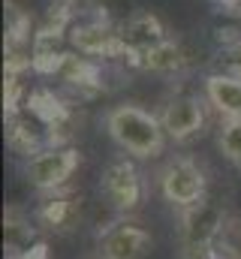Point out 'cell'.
<instances>
[{"instance_id":"obj_1","label":"cell","mask_w":241,"mask_h":259,"mask_svg":"<svg viewBox=\"0 0 241 259\" xmlns=\"http://www.w3.org/2000/svg\"><path fill=\"white\" fill-rule=\"evenodd\" d=\"M106 130H109V139L133 160L160 157L166 148V139H169L160 115H154L136 103H124V106L109 109L106 112Z\"/></svg>"},{"instance_id":"obj_2","label":"cell","mask_w":241,"mask_h":259,"mask_svg":"<svg viewBox=\"0 0 241 259\" xmlns=\"http://www.w3.org/2000/svg\"><path fill=\"white\" fill-rule=\"evenodd\" d=\"M226 223H229L226 208L211 196L184 208L181 211V253H196V250L214 247L217 241H223Z\"/></svg>"},{"instance_id":"obj_3","label":"cell","mask_w":241,"mask_h":259,"mask_svg":"<svg viewBox=\"0 0 241 259\" xmlns=\"http://www.w3.org/2000/svg\"><path fill=\"white\" fill-rule=\"evenodd\" d=\"M78 163H82L78 148H72V145H52V148H43L39 154L27 157L24 178L30 181L33 190H39L43 196L58 193V190H66V184L75 175Z\"/></svg>"},{"instance_id":"obj_4","label":"cell","mask_w":241,"mask_h":259,"mask_svg":"<svg viewBox=\"0 0 241 259\" xmlns=\"http://www.w3.org/2000/svg\"><path fill=\"white\" fill-rule=\"evenodd\" d=\"M157 190L172 208H190L208 196V178L205 169L190 160V157H175L157 172Z\"/></svg>"},{"instance_id":"obj_5","label":"cell","mask_w":241,"mask_h":259,"mask_svg":"<svg viewBox=\"0 0 241 259\" xmlns=\"http://www.w3.org/2000/svg\"><path fill=\"white\" fill-rule=\"evenodd\" d=\"M103 196L112 202L118 214H133L145 202V175L133 157H118L103 169Z\"/></svg>"},{"instance_id":"obj_6","label":"cell","mask_w":241,"mask_h":259,"mask_svg":"<svg viewBox=\"0 0 241 259\" xmlns=\"http://www.w3.org/2000/svg\"><path fill=\"white\" fill-rule=\"evenodd\" d=\"M69 46L88 58H118L120 55L118 27L109 21V15L103 9H97L91 15H75V21L69 27Z\"/></svg>"},{"instance_id":"obj_7","label":"cell","mask_w":241,"mask_h":259,"mask_svg":"<svg viewBox=\"0 0 241 259\" xmlns=\"http://www.w3.org/2000/svg\"><path fill=\"white\" fill-rule=\"evenodd\" d=\"M160 121L172 142H190L208 124V100L199 94H175L163 103Z\"/></svg>"},{"instance_id":"obj_8","label":"cell","mask_w":241,"mask_h":259,"mask_svg":"<svg viewBox=\"0 0 241 259\" xmlns=\"http://www.w3.org/2000/svg\"><path fill=\"white\" fill-rule=\"evenodd\" d=\"M166 24L160 21V15H154L151 9L133 12L124 24L118 27V42H120V55L124 61H130L133 66L142 64V58L157 49L160 42H166Z\"/></svg>"},{"instance_id":"obj_9","label":"cell","mask_w":241,"mask_h":259,"mask_svg":"<svg viewBox=\"0 0 241 259\" xmlns=\"http://www.w3.org/2000/svg\"><path fill=\"white\" fill-rule=\"evenodd\" d=\"M151 247H154L151 232L127 217H118L115 223L103 226L97 235L100 259H145Z\"/></svg>"},{"instance_id":"obj_10","label":"cell","mask_w":241,"mask_h":259,"mask_svg":"<svg viewBox=\"0 0 241 259\" xmlns=\"http://www.w3.org/2000/svg\"><path fill=\"white\" fill-rule=\"evenodd\" d=\"M21 109H24L33 121L43 124V130H46L49 139H52V145H63V142H66V136H69V130H72V106H69L66 100H60L55 91H49V88L30 91Z\"/></svg>"},{"instance_id":"obj_11","label":"cell","mask_w":241,"mask_h":259,"mask_svg":"<svg viewBox=\"0 0 241 259\" xmlns=\"http://www.w3.org/2000/svg\"><path fill=\"white\" fill-rule=\"evenodd\" d=\"M82 217V199L69 190H58V193H46V199L36 208V220L39 226L52 229V232H69Z\"/></svg>"},{"instance_id":"obj_12","label":"cell","mask_w":241,"mask_h":259,"mask_svg":"<svg viewBox=\"0 0 241 259\" xmlns=\"http://www.w3.org/2000/svg\"><path fill=\"white\" fill-rule=\"evenodd\" d=\"M202 97L220 118H241V78L235 72H211L205 75Z\"/></svg>"},{"instance_id":"obj_13","label":"cell","mask_w":241,"mask_h":259,"mask_svg":"<svg viewBox=\"0 0 241 259\" xmlns=\"http://www.w3.org/2000/svg\"><path fill=\"white\" fill-rule=\"evenodd\" d=\"M39 220L30 217L21 208H6L3 214V244H6V256L18 259L21 253H27L30 247L39 244Z\"/></svg>"},{"instance_id":"obj_14","label":"cell","mask_w":241,"mask_h":259,"mask_svg":"<svg viewBox=\"0 0 241 259\" xmlns=\"http://www.w3.org/2000/svg\"><path fill=\"white\" fill-rule=\"evenodd\" d=\"M60 81H66L72 91H78V97H97L103 94V66L97 64V58H88V55H72L66 58V64L58 75Z\"/></svg>"},{"instance_id":"obj_15","label":"cell","mask_w":241,"mask_h":259,"mask_svg":"<svg viewBox=\"0 0 241 259\" xmlns=\"http://www.w3.org/2000/svg\"><path fill=\"white\" fill-rule=\"evenodd\" d=\"M184 66H187V52L181 49L175 39H166V42H160L157 49H151V52L142 58L139 69L157 72V75H175Z\"/></svg>"},{"instance_id":"obj_16","label":"cell","mask_w":241,"mask_h":259,"mask_svg":"<svg viewBox=\"0 0 241 259\" xmlns=\"http://www.w3.org/2000/svg\"><path fill=\"white\" fill-rule=\"evenodd\" d=\"M217 148L226 163L241 169V118H223L217 130Z\"/></svg>"},{"instance_id":"obj_17","label":"cell","mask_w":241,"mask_h":259,"mask_svg":"<svg viewBox=\"0 0 241 259\" xmlns=\"http://www.w3.org/2000/svg\"><path fill=\"white\" fill-rule=\"evenodd\" d=\"M27 39H33L30 36V18H27V12H21L12 0H6V46L18 49Z\"/></svg>"},{"instance_id":"obj_18","label":"cell","mask_w":241,"mask_h":259,"mask_svg":"<svg viewBox=\"0 0 241 259\" xmlns=\"http://www.w3.org/2000/svg\"><path fill=\"white\" fill-rule=\"evenodd\" d=\"M226 58H229V72H235V75L241 78V42L226 52Z\"/></svg>"},{"instance_id":"obj_19","label":"cell","mask_w":241,"mask_h":259,"mask_svg":"<svg viewBox=\"0 0 241 259\" xmlns=\"http://www.w3.org/2000/svg\"><path fill=\"white\" fill-rule=\"evenodd\" d=\"M235 229H238V238H241V217H238V223H235Z\"/></svg>"}]
</instances>
